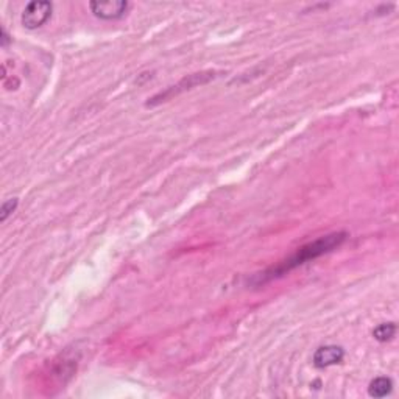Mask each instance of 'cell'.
Listing matches in <instances>:
<instances>
[{
	"label": "cell",
	"instance_id": "obj_5",
	"mask_svg": "<svg viewBox=\"0 0 399 399\" xmlns=\"http://www.w3.org/2000/svg\"><path fill=\"white\" fill-rule=\"evenodd\" d=\"M345 359V351H343L342 346L337 345H326V346H320L314 353V357H312V362L317 368H329L334 366L337 364H342V360Z\"/></svg>",
	"mask_w": 399,
	"mask_h": 399
},
{
	"label": "cell",
	"instance_id": "obj_1",
	"mask_svg": "<svg viewBox=\"0 0 399 399\" xmlns=\"http://www.w3.org/2000/svg\"><path fill=\"white\" fill-rule=\"evenodd\" d=\"M348 234L346 233H330L328 236L318 237L317 240L309 242L303 245L301 248H298V251L295 254H292L289 259H285L283 262H279L276 267L270 268L264 273H259L251 283L256 285L270 283V281L284 276L285 273H289L292 270H295L296 267L305 264V262L314 260L317 258H320L323 254H328L330 251H334L335 248H339L343 242L346 240Z\"/></svg>",
	"mask_w": 399,
	"mask_h": 399
},
{
	"label": "cell",
	"instance_id": "obj_2",
	"mask_svg": "<svg viewBox=\"0 0 399 399\" xmlns=\"http://www.w3.org/2000/svg\"><path fill=\"white\" fill-rule=\"evenodd\" d=\"M217 73H218V72H214V71L192 73V75H189V77H186V78L181 80L179 83H177L175 86L167 87V91L158 94V96H154V97L147 103V106H154V105H158V103H161V102H167L168 98H172L173 96H178V94H181V92L193 89V87H195V86H202V85L209 83L211 80H214V78L218 77Z\"/></svg>",
	"mask_w": 399,
	"mask_h": 399
},
{
	"label": "cell",
	"instance_id": "obj_9",
	"mask_svg": "<svg viewBox=\"0 0 399 399\" xmlns=\"http://www.w3.org/2000/svg\"><path fill=\"white\" fill-rule=\"evenodd\" d=\"M6 44H8V36H6V31L2 30V46L5 47Z\"/></svg>",
	"mask_w": 399,
	"mask_h": 399
},
{
	"label": "cell",
	"instance_id": "obj_7",
	"mask_svg": "<svg viewBox=\"0 0 399 399\" xmlns=\"http://www.w3.org/2000/svg\"><path fill=\"white\" fill-rule=\"evenodd\" d=\"M396 323H380L379 326H376L373 329V337L380 343H385V342H390L393 337L396 334Z\"/></svg>",
	"mask_w": 399,
	"mask_h": 399
},
{
	"label": "cell",
	"instance_id": "obj_8",
	"mask_svg": "<svg viewBox=\"0 0 399 399\" xmlns=\"http://www.w3.org/2000/svg\"><path fill=\"white\" fill-rule=\"evenodd\" d=\"M17 204H19L17 198H10V200H6V202H3L2 208H0V220L6 222V218H8L12 212L16 211Z\"/></svg>",
	"mask_w": 399,
	"mask_h": 399
},
{
	"label": "cell",
	"instance_id": "obj_3",
	"mask_svg": "<svg viewBox=\"0 0 399 399\" xmlns=\"http://www.w3.org/2000/svg\"><path fill=\"white\" fill-rule=\"evenodd\" d=\"M53 5L47 0H35L24 8L22 25L27 30H36L42 27L52 17Z\"/></svg>",
	"mask_w": 399,
	"mask_h": 399
},
{
	"label": "cell",
	"instance_id": "obj_4",
	"mask_svg": "<svg viewBox=\"0 0 399 399\" xmlns=\"http://www.w3.org/2000/svg\"><path fill=\"white\" fill-rule=\"evenodd\" d=\"M89 8L92 15L102 21H116L125 16L130 3L125 0H109V2H91Z\"/></svg>",
	"mask_w": 399,
	"mask_h": 399
},
{
	"label": "cell",
	"instance_id": "obj_6",
	"mask_svg": "<svg viewBox=\"0 0 399 399\" xmlns=\"http://www.w3.org/2000/svg\"><path fill=\"white\" fill-rule=\"evenodd\" d=\"M391 390H393V380L385 376L373 379L370 385H368V395L371 398H385L390 395Z\"/></svg>",
	"mask_w": 399,
	"mask_h": 399
}]
</instances>
